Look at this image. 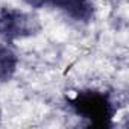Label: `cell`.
<instances>
[{
	"label": "cell",
	"instance_id": "cell-4",
	"mask_svg": "<svg viewBox=\"0 0 129 129\" xmlns=\"http://www.w3.org/2000/svg\"><path fill=\"white\" fill-rule=\"evenodd\" d=\"M17 56L6 46H0V82L9 81L17 70Z\"/></svg>",
	"mask_w": 129,
	"mask_h": 129
},
{
	"label": "cell",
	"instance_id": "cell-1",
	"mask_svg": "<svg viewBox=\"0 0 129 129\" xmlns=\"http://www.w3.org/2000/svg\"><path fill=\"white\" fill-rule=\"evenodd\" d=\"M72 106L78 115L88 118L93 126L97 127L111 126L114 108L108 96L99 91H81L76 94L75 99H72Z\"/></svg>",
	"mask_w": 129,
	"mask_h": 129
},
{
	"label": "cell",
	"instance_id": "cell-2",
	"mask_svg": "<svg viewBox=\"0 0 129 129\" xmlns=\"http://www.w3.org/2000/svg\"><path fill=\"white\" fill-rule=\"evenodd\" d=\"M40 30L38 18L17 9H2L0 12V38L3 41H15L18 38L35 35Z\"/></svg>",
	"mask_w": 129,
	"mask_h": 129
},
{
	"label": "cell",
	"instance_id": "cell-3",
	"mask_svg": "<svg viewBox=\"0 0 129 129\" xmlns=\"http://www.w3.org/2000/svg\"><path fill=\"white\" fill-rule=\"evenodd\" d=\"M52 3L78 21H90L94 14L91 0H52Z\"/></svg>",
	"mask_w": 129,
	"mask_h": 129
},
{
	"label": "cell",
	"instance_id": "cell-5",
	"mask_svg": "<svg viewBox=\"0 0 129 129\" xmlns=\"http://www.w3.org/2000/svg\"><path fill=\"white\" fill-rule=\"evenodd\" d=\"M24 2H26L29 6H32V8H41V6H44L46 3H50L52 0H24Z\"/></svg>",
	"mask_w": 129,
	"mask_h": 129
}]
</instances>
